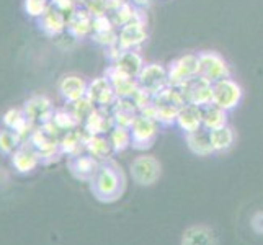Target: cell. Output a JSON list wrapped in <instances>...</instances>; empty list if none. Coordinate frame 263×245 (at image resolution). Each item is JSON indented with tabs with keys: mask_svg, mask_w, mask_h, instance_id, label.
Here are the masks:
<instances>
[{
	"mask_svg": "<svg viewBox=\"0 0 263 245\" xmlns=\"http://www.w3.org/2000/svg\"><path fill=\"white\" fill-rule=\"evenodd\" d=\"M108 141L111 144L113 152H124L131 147V131L123 126H113V129L108 133Z\"/></svg>",
	"mask_w": 263,
	"mask_h": 245,
	"instance_id": "29",
	"label": "cell"
},
{
	"mask_svg": "<svg viewBox=\"0 0 263 245\" xmlns=\"http://www.w3.org/2000/svg\"><path fill=\"white\" fill-rule=\"evenodd\" d=\"M110 111L115 126H123V128H131L136 116L139 115V110L133 98H118L110 108Z\"/></svg>",
	"mask_w": 263,
	"mask_h": 245,
	"instance_id": "19",
	"label": "cell"
},
{
	"mask_svg": "<svg viewBox=\"0 0 263 245\" xmlns=\"http://www.w3.org/2000/svg\"><path fill=\"white\" fill-rule=\"evenodd\" d=\"M234 131L229 126H224L221 129H214L211 131V142H213V149L214 152H226L232 147L234 144Z\"/></svg>",
	"mask_w": 263,
	"mask_h": 245,
	"instance_id": "30",
	"label": "cell"
},
{
	"mask_svg": "<svg viewBox=\"0 0 263 245\" xmlns=\"http://www.w3.org/2000/svg\"><path fill=\"white\" fill-rule=\"evenodd\" d=\"M105 76L108 77V80L111 82V87H113L118 98H133L136 95V92L139 90L138 79L123 74L121 70H118L113 66H110L106 69Z\"/></svg>",
	"mask_w": 263,
	"mask_h": 245,
	"instance_id": "15",
	"label": "cell"
},
{
	"mask_svg": "<svg viewBox=\"0 0 263 245\" xmlns=\"http://www.w3.org/2000/svg\"><path fill=\"white\" fill-rule=\"evenodd\" d=\"M87 97L90 98L95 106L98 108H111L118 100L115 90L111 87V82L108 77H97L92 82H88Z\"/></svg>",
	"mask_w": 263,
	"mask_h": 245,
	"instance_id": "12",
	"label": "cell"
},
{
	"mask_svg": "<svg viewBox=\"0 0 263 245\" xmlns=\"http://www.w3.org/2000/svg\"><path fill=\"white\" fill-rule=\"evenodd\" d=\"M85 139H87V133H80L77 129H72L64 133V136L59 141V147L62 156L67 157H74L82 154L85 150Z\"/></svg>",
	"mask_w": 263,
	"mask_h": 245,
	"instance_id": "26",
	"label": "cell"
},
{
	"mask_svg": "<svg viewBox=\"0 0 263 245\" xmlns=\"http://www.w3.org/2000/svg\"><path fill=\"white\" fill-rule=\"evenodd\" d=\"M67 31L74 36L76 40H82L85 36L93 33V15L90 13L85 7H79L69 18Z\"/></svg>",
	"mask_w": 263,
	"mask_h": 245,
	"instance_id": "18",
	"label": "cell"
},
{
	"mask_svg": "<svg viewBox=\"0 0 263 245\" xmlns=\"http://www.w3.org/2000/svg\"><path fill=\"white\" fill-rule=\"evenodd\" d=\"M128 2H131L134 7H138V8H141V10H144L146 7H149L151 5V2L152 0H128Z\"/></svg>",
	"mask_w": 263,
	"mask_h": 245,
	"instance_id": "38",
	"label": "cell"
},
{
	"mask_svg": "<svg viewBox=\"0 0 263 245\" xmlns=\"http://www.w3.org/2000/svg\"><path fill=\"white\" fill-rule=\"evenodd\" d=\"M181 245H217V235L208 225H192L181 235Z\"/></svg>",
	"mask_w": 263,
	"mask_h": 245,
	"instance_id": "24",
	"label": "cell"
},
{
	"mask_svg": "<svg viewBox=\"0 0 263 245\" xmlns=\"http://www.w3.org/2000/svg\"><path fill=\"white\" fill-rule=\"evenodd\" d=\"M198 74L210 82L231 77V67L219 52L203 51L198 54Z\"/></svg>",
	"mask_w": 263,
	"mask_h": 245,
	"instance_id": "6",
	"label": "cell"
},
{
	"mask_svg": "<svg viewBox=\"0 0 263 245\" xmlns=\"http://www.w3.org/2000/svg\"><path fill=\"white\" fill-rule=\"evenodd\" d=\"M67 105H69L67 108L72 111V115H74V116L77 118L80 124H84V121L87 120V116L95 110V105H93L92 102H90V98H88V97H84V98L77 100V102H74V103H67Z\"/></svg>",
	"mask_w": 263,
	"mask_h": 245,
	"instance_id": "33",
	"label": "cell"
},
{
	"mask_svg": "<svg viewBox=\"0 0 263 245\" xmlns=\"http://www.w3.org/2000/svg\"><path fill=\"white\" fill-rule=\"evenodd\" d=\"M52 124L56 126V128L62 133H67V131H72V129H77L80 123L77 118L72 115V111L69 108H61V110H56L54 111V116H52Z\"/></svg>",
	"mask_w": 263,
	"mask_h": 245,
	"instance_id": "31",
	"label": "cell"
},
{
	"mask_svg": "<svg viewBox=\"0 0 263 245\" xmlns=\"http://www.w3.org/2000/svg\"><path fill=\"white\" fill-rule=\"evenodd\" d=\"M186 136V146L188 149L192 150L196 156H201V157H206V156H211L214 154V149H213V142H211V131H208L204 128L198 129L195 133H190V134H185Z\"/></svg>",
	"mask_w": 263,
	"mask_h": 245,
	"instance_id": "25",
	"label": "cell"
},
{
	"mask_svg": "<svg viewBox=\"0 0 263 245\" xmlns=\"http://www.w3.org/2000/svg\"><path fill=\"white\" fill-rule=\"evenodd\" d=\"M250 225L255 234L263 235V210H258L253 213V216L250 217Z\"/></svg>",
	"mask_w": 263,
	"mask_h": 245,
	"instance_id": "37",
	"label": "cell"
},
{
	"mask_svg": "<svg viewBox=\"0 0 263 245\" xmlns=\"http://www.w3.org/2000/svg\"><path fill=\"white\" fill-rule=\"evenodd\" d=\"M168 85L170 87H183L188 80L199 76L198 74V54H183L178 56L167 66Z\"/></svg>",
	"mask_w": 263,
	"mask_h": 245,
	"instance_id": "5",
	"label": "cell"
},
{
	"mask_svg": "<svg viewBox=\"0 0 263 245\" xmlns=\"http://www.w3.org/2000/svg\"><path fill=\"white\" fill-rule=\"evenodd\" d=\"M147 20H134L118 30V46L123 51L139 49L147 40Z\"/></svg>",
	"mask_w": 263,
	"mask_h": 245,
	"instance_id": "10",
	"label": "cell"
},
{
	"mask_svg": "<svg viewBox=\"0 0 263 245\" xmlns=\"http://www.w3.org/2000/svg\"><path fill=\"white\" fill-rule=\"evenodd\" d=\"M23 111L34 126H43L52 121V116L56 110H54V106L48 97L34 95L25 102Z\"/></svg>",
	"mask_w": 263,
	"mask_h": 245,
	"instance_id": "11",
	"label": "cell"
},
{
	"mask_svg": "<svg viewBox=\"0 0 263 245\" xmlns=\"http://www.w3.org/2000/svg\"><path fill=\"white\" fill-rule=\"evenodd\" d=\"M186 105V100L177 87H165L152 97L154 120L162 126L175 124L178 111Z\"/></svg>",
	"mask_w": 263,
	"mask_h": 245,
	"instance_id": "2",
	"label": "cell"
},
{
	"mask_svg": "<svg viewBox=\"0 0 263 245\" xmlns=\"http://www.w3.org/2000/svg\"><path fill=\"white\" fill-rule=\"evenodd\" d=\"M138 84L142 90H146L151 95L159 93L160 90L168 87V74L167 67L159 62H149L142 67L141 74L138 76Z\"/></svg>",
	"mask_w": 263,
	"mask_h": 245,
	"instance_id": "8",
	"label": "cell"
},
{
	"mask_svg": "<svg viewBox=\"0 0 263 245\" xmlns=\"http://www.w3.org/2000/svg\"><path fill=\"white\" fill-rule=\"evenodd\" d=\"M111 66L116 67L118 70H121L126 76L138 79L142 67L146 66V62H144V58L139 52V49H129V51H123L118 56V59L111 62Z\"/></svg>",
	"mask_w": 263,
	"mask_h": 245,
	"instance_id": "20",
	"label": "cell"
},
{
	"mask_svg": "<svg viewBox=\"0 0 263 245\" xmlns=\"http://www.w3.org/2000/svg\"><path fill=\"white\" fill-rule=\"evenodd\" d=\"M203 111V128L208 131H214V129H221L224 126H228V113L219 108L214 103H210L201 108Z\"/></svg>",
	"mask_w": 263,
	"mask_h": 245,
	"instance_id": "27",
	"label": "cell"
},
{
	"mask_svg": "<svg viewBox=\"0 0 263 245\" xmlns=\"http://www.w3.org/2000/svg\"><path fill=\"white\" fill-rule=\"evenodd\" d=\"M175 124L185 134H190V133H195L198 129H201L203 128V111H201V106L186 103L178 111Z\"/></svg>",
	"mask_w": 263,
	"mask_h": 245,
	"instance_id": "21",
	"label": "cell"
},
{
	"mask_svg": "<svg viewBox=\"0 0 263 245\" xmlns=\"http://www.w3.org/2000/svg\"><path fill=\"white\" fill-rule=\"evenodd\" d=\"M2 121L5 124V128L12 129L15 133H18L23 139H26L31 134V131L34 129V124L28 120V116L25 115L23 108H10L4 116Z\"/></svg>",
	"mask_w": 263,
	"mask_h": 245,
	"instance_id": "23",
	"label": "cell"
},
{
	"mask_svg": "<svg viewBox=\"0 0 263 245\" xmlns=\"http://www.w3.org/2000/svg\"><path fill=\"white\" fill-rule=\"evenodd\" d=\"M67 167L70 170V174L74 175L77 180L82 181H92V178L95 177L97 170L100 167V160H97L95 157H92L90 154H79V156L69 157Z\"/></svg>",
	"mask_w": 263,
	"mask_h": 245,
	"instance_id": "16",
	"label": "cell"
},
{
	"mask_svg": "<svg viewBox=\"0 0 263 245\" xmlns=\"http://www.w3.org/2000/svg\"><path fill=\"white\" fill-rule=\"evenodd\" d=\"M38 23H40V28L48 36H52V38H56V36L62 34L67 30L66 15L59 12L52 4L49 5L48 10L38 18Z\"/></svg>",
	"mask_w": 263,
	"mask_h": 245,
	"instance_id": "17",
	"label": "cell"
},
{
	"mask_svg": "<svg viewBox=\"0 0 263 245\" xmlns=\"http://www.w3.org/2000/svg\"><path fill=\"white\" fill-rule=\"evenodd\" d=\"M22 142H23V138L18 133L8 128L0 129V152L5 154V156H12Z\"/></svg>",
	"mask_w": 263,
	"mask_h": 245,
	"instance_id": "32",
	"label": "cell"
},
{
	"mask_svg": "<svg viewBox=\"0 0 263 245\" xmlns=\"http://www.w3.org/2000/svg\"><path fill=\"white\" fill-rule=\"evenodd\" d=\"M88 84L79 76H66L59 84V93L66 100V103H74L77 100L87 97Z\"/></svg>",
	"mask_w": 263,
	"mask_h": 245,
	"instance_id": "22",
	"label": "cell"
},
{
	"mask_svg": "<svg viewBox=\"0 0 263 245\" xmlns=\"http://www.w3.org/2000/svg\"><path fill=\"white\" fill-rule=\"evenodd\" d=\"M80 2H84V0H80Z\"/></svg>",
	"mask_w": 263,
	"mask_h": 245,
	"instance_id": "39",
	"label": "cell"
},
{
	"mask_svg": "<svg viewBox=\"0 0 263 245\" xmlns=\"http://www.w3.org/2000/svg\"><path fill=\"white\" fill-rule=\"evenodd\" d=\"M115 126V121L111 118L110 108H98L95 106V110L87 116V120L84 121V131L88 136H98V134H108Z\"/></svg>",
	"mask_w": 263,
	"mask_h": 245,
	"instance_id": "14",
	"label": "cell"
},
{
	"mask_svg": "<svg viewBox=\"0 0 263 245\" xmlns=\"http://www.w3.org/2000/svg\"><path fill=\"white\" fill-rule=\"evenodd\" d=\"M162 174V165L160 162L154 157L142 154V156L136 157L131 162V175L133 180L141 186H151L160 178Z\"/></svg>",
	"mask_w": 263,
	"mask_h": 245,
	"instance_id": "7",
	"label": "cell"
},
{
	"mask_svg": "<svg viewBox=\"0 0 263 245\" xmlns=\"http://www.w3.org/2000/svg\"><path fill=\"white\" fill-rule=\"evenodd\" d=\"M186 103L196 106H206L213 103V82L206 80L201 76H196L192 80H188L183 87H180Z\"/></svg>",
	"mask_w": 263,
	"mask_h": 245,
	"instance_id": "9",
	"label": "cell"
},
{
	"mask_svg": "<svg viewBox=\"0 0 263 245\" xmlns=\"http://www.w3.org/2000/svg\"><path fill=\"white\" fill-rule=\"evenodd\" d=\"M92 40L100 44V46L111 48L118 44V30H108V31H100V33H92Z\"/></svg>",
	"mask_w": 263,
	"mask_h": 245,
	"instance_id": "35",
	"label": "cell"
},
{
	"mask_svg": "<svg viewBox=\"0 0 263 245\" xmlns=\"http://www.w3.org/2000/svg\"><path fill=\"white\" fill-rule=\"evenodd\" d=\"M243 98V88L232 77L221 79L213 84V103L226 111L237 108Z\"/></svg>",
	"mask_w": 263,
	"mask_h": 245,
	"instance_id": "3",
	"label": "cell"
},
{
	"mask_svg": "<svg viewBox=\"0 0 263 245\" xmlns=\"http://www.w3.org/2000/svg\"><path fill=\"white\" fill-rule=\"evenodd\" d=\"M131 131V147L136 150H147L154 146L159 134V123L149 116L138 115L129 128Z\"/></svg>",
	"mask_w": 263,
	"mask_h": 245,
	"instance_id": "4",
	"label": "cell"
},
{
	"mask_svg": "<svg viewBox=\"0 0 263 245\" xmlns=\"http://www.w3.org/2000/svg\"><path fill=\"white\" fill-rule=\"evenodd\" d=\"M116 26L111 22V16L105 13V15H98L93 16V33H100V31H108V30H115Z\"/></svg>",
	"mask_w": 263,
	"mask_h": 245,
	"instance_id": "36",
	"label": "cell"
},
{
	"mask_svg": "<svg viewBox=\"0 0 263 245\" xmlns=\"http://www.w3.org/2000/svg\"><path fill=\"white\" fill-rule=\"evenodd\" d=\"M90 190L102 203L118 201L126 190V177L121 167L111 159L100 162L97 174L90 181Z\"/></svg>",
	"mask_w": 263,
	"mask_h": 245,
	"instance_id": "1",
	"label": "cell"
},
{
	"mask_svg": "<svg viewBox=\"0 0 263 245\" xmlns=\"http://www.w3.org/2000/svg\"><path fill=\"white\" fill-rule=\"evenodd\" d=\"M10 157L12 165L18 174H30L41 163L40 154L36 152V149L31 146L28 139H25Z\"/></svg>",
	"mask_w": 263,
	"mask_h": 245,
	"instance_id": "13",
	"label": "cell"
},
{
	"mask_svg": "<svg viewBox=\"0 0 263 245\" xmlns=\"http://www.w3.org/2000/svg\"><path fill=\"white\" fill-rule=\"evenodd\" d=\"M111 144L108 141V138L98 134V136H88L85 139V152L90 154L92 157H95L97 160L103 162L108 159V156L111 154Z\"/></svg>",
	"mask_w": 263,
	"mask_h": 245,
	"instance_id": "28",
	"label": "cell"
},
{
	"mask_svg": "<svg viewBox=\"0 0 263 245\" xmlns=\"http://www.w3.org/2000/svg\"><path fill=\"white\" fill-rule=\"evenodd\" d=\"M49 5H51L49 0H25L23 2V8L26 15H30L33 18H40L48 10Z\"/></svg>",
	"mask_w": 263,
	"mask_h": 245,
	"instance_id": "34",
	"label": "cell"
}]
</instances>
